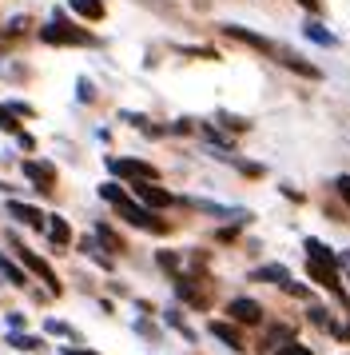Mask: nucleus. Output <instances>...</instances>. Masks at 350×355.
Wrapping results in <instances>:
<instances>
[{
	"label": "nucleus",
	"instance_id": "f257e3e1",
	"mask_svg": "<svg viewBox=\"0 0 350 355\" xmlns=\"http://www.w3.org/2000/svg\"><path fill=\"white\" fill-rule=\"evenodd\" d=\"M100 196H104L108 204H116V211L124 216L127 224L151 227V232H167V224H163V220H156V216H151L147 208H140V204H131V200H127V192L120 188V184H104V188H100Z\"/></svg>",
	"mask_w": 350,
	"mask_h": 355
},
{
	"label": "nucleus",
	"instance_id": "f03ea898",
	"mask_svg": "<svg viewBox=\"0 0 350 355\" xmlns=\"http://www.w3.org/2000/svg\"><path fill=\"white\" fill-rule=\"evenodd\" d=\"M306 263H311V279H318L322 288H331L342 295V284H338V256L326 252L318 240H306Z\"/></svg>",
	"mask_w": 350,
	"mask_h": 355
},
{
	"label": "nucleus",
	"instance_id": "7ed1b4c3",
	"mask_svg": "<svg viewBox=\"0 0 350 355\" xmlns=\"http://www.w3.org/2000/svg\"><path fill=\"white\" fill-rule=\"evenodd\" d=\"M40 40L44 44H92V36L72 28V24H64V20H52L48 28H40Z\"/></svg>",
	"mask_w": 350,
	"mask_h": 355
},
{
	"label": "nucleus",
	"instance_id": "20e7f679",
	"mask_svg": "<svg viewBox=\"0 0 350 355\" xmlns=\"http://www.w3.org/2000/svg\"><path fill=\"white\" fill-rule=\"evenodd\" d=\"M16 256H20V263H24L28 272H36L40 279H44L48 291H56V295H60V279H56V272H52V268H48V263L36 256V252H28V248H16Z\"/></svg>",
	"mask_w": 350,
	"mask_h": 355
},
{
	"label": "nucleus",
	"instance_id": "39448f33",
	"mask_svg": "<svg viewBox=\"0 0 350 355\" xmlns=\"http://www.w3.org/2000/svg\"><path fill=\"white\" fill-rule=\"evenodd\" d=\"M108 168L116 172V176H131V180H156V168L143 160H120V156H111Z\"/></svg>",
	"mask_w": 350,
	"mask_h": 355
},
{
	"label": "nucleus",
	"instance_id": "423d86ee",
	"mask_svg": "<svg viewBox=\"0 0 350 355\" xmlns=\"http://www.w3.org/2000/svg\"><path fill=\"white\" fill-rule=\"evenodd\" d=\"M24 176H28L40 192H52V184H56V168H52V164H40V160H24Z\"/></svg>",
	"mask_w": 350,
	"mask_h": 355
},
{
	"label": "nucleus",
	"instance_id": "0eeeda50",
	"mask_svg": "<svg viewBox=\"0 0 350 355\" xmlns=\"http://www.w3.org/2000/svg\"><path fill=\"white\" fill-rule=\"evenodd\" d=\"M227 315L235 323H259L263 320V307L255 304V300H231V304H227Z\"/></svg>",
	"mask_w": 350,
	"mask_h": 355
},
{
	"label": "nucleus",
	"instance_id": "6e6552de",
	"mask_svg": "<svg viewBox=\"0 0 350 355\" xmlns=\"http://www.w3.org/2000/svg\"><path fill=\"white\" fill-rule=\"evenodd\" d=\"M136 192L143 196V204H147V208H167V204H172V196L163 192V188H156V180H140V184H136Z\"/></svg>",
	"mask_w": 350,
	"mask_h": 355
},
{
	"label": "nucleus",
	"instance_id": "1a4fd4ad",
	"mask_svg": "<svg viewBox=\"0 0 350 355\" xmlns=\"http://www.w3.org/2000/svg\"><path fill=\"white\" fill-rule=\"evenodd\" d=\"M8 216H16L20 224H28V227H44V220H48V216H40L36 208L20 204V200H12V204H8Z\"/></svg>",
	"mask_w": 350,
	"mask_h": 355
},
{
	"label": "nucleus",
	"instance_id": "9d476101",
	"mask_svg": "<svg viewBox=\"0 0 350 355\" xmlns=\"http://www.w3.org/2000/svg\"><path fill=\"white\" fill-rule=\"evenodd\" d=\"M211 336H215V339H223V343H227L231 352H243V336H239V331L231 327V323L215 320V323H211Z\"/></svg>",
	"mask_w": 350,
	"mask_h": 355
},
{
	"label": "nucleus",
	"instance_id": "9b49d317",
	"mask_svg": "<svg viewBox=\"0 0 350 355\" xmlns=\"http://www.w3.org/2000/svg\"><path fill=\"white\" fill-rule=\"evenodd\" d=\"M48 236H52V243H56V248L72 243V227H68V220H60V216H48Z\"/></svg>",
	"mask_w": 350,
	"mask_h": 355
},
{
	"label": "nucleus",
	"instance_id": "f8f14e48",
	"mask_svg": "<svg viewBox=\"0 0 350 355\" xmlns=\"http://www.w3.org/2000/svg\"><path fill=\"white\" fill-rule=\"evenodd\" d=\"M223 33H227V36H235V40H247L251 49H263V52H270V40H263V36L247 33V28H239V24H223Z\"/></svg>",
	"mask_w": 350,
	"mask_h": 355
},
{
	"label": "nucleus",
	"instance_id": "ddd939ff",
	"mask_svg": "<svg viewBox=\"0 0 350 355\" xmlns=\"http://www.w3.org/2000/svg\"><path fill=\"white\" fill-rule=\"evenodd\" d=\"M72 12H80V17H88V20H100L104 17V4L100 0H72Z\"/></svg>",
	"mask_w": 350,
	"mask_h": 355
},
{
	"label": "nucleus",
	"instance_id": "4468645a",
	"mask_svg": "<svg viewBox=\"0 0 350 355\" xmlns=\"http://www.w3.org/2000/svg\"><path fill=\"white\" fill-rule=\"evenodd\" d=\"M0 275H4L8 284H16V288H24V284H28V279H24V272L16 268L12 259H4V256H0Z\"/></svg>",
	"mask_w": 350,
	"mask_h": 355
},
{
	"label": "nucleus",
	"instance_id": "2eb2a0df",
	"mask_svg": "<svg viewBox=\"0 0 350 355\" xmlns=\"http://www.w3.org/2000/svg\"><path fill=\"white\" fill-rule=\"evenodd\" d=\"M255 279H275V284H291V275H286L283 263H270V268H259Z\"/></svg>",
	"mask_w": 350,
	"mask_h": 355
},
{
	"label": "nucleus",
	"instance_id": "dca6fc26",
	"mask_svg": "<svg viewBox=\"0 0 350 355\" xmlns=\"http://www.w3.org/2000/svg\"><path fill=\"white\" fill-rule=\"evenodd\" d=\"M8 343H12V347H20V352H40V347H44V343H40V339H32V336H8Z\"/></svg>",
	"mask_w": 350,
	"mask_h": 355
},
{
	"label": "nucleus",
	"instance_id": "f3484780",
	"mask_svg": "<svg viewBox=\"0 0 350 355\" xmlns=\"http://www.w3.org/2000/svg\"><path fill=\"white\" fill-rule=\"evenodd\" d=\"M306 36H311V40H318V44H326V49H331V44H334V36L326 33V28H322V24H315V20H311V24H306Z\"/></svg>",
	"mask_w": 350,
	"mask_h": 355
},
{
	"label": "nucleus",
	"instance_id": "a211bd4d",
	"mask_svg": "<svg viewBox=\"0 0 350 355\" xmlns=\"http://www.w3.org/2000/svg\"><path fill=\"white\" fill-rule=\"evenodd\" d=\"M0 128H4V132H20V124H16V112H12V108H0Z\"/></svg>",
	"mask_w": 350,
	"mask_h": 355
},
{
	"label": "nucleus",
	"instance_id": "6ab92c4d",
	"mask_svg": "<svg viewBox=\"0 0 350 355\" xmlns=\"http://www.w3.org/2000/svg\"><path fill=\"white\" fill-rule=\"evenodd\" d=\"M95 236H100V240H104V243H108V248H111V252H124V243H120V240H116V236H111V232H108V227H104V224H100V227H95Z\"/></svg>",
	"mask_w": 350,
	"mask_h": 355
},
{
	"label": "nucleus",
	"instance_id": "aec40b11",
	"mask_svg": "<svg viewBox=\"0 0 350 355\" xmlns=\"http://www.w3.org/2000/svg\"><path fill=\"white\" fill-rule=\"evenodd\" d=\"M275 355H315L311 347H302V343H286V347H279Z\"/></svg>",
	"mask_w": 350,
	"mask_h": 355
},
{
	"label": "nucleus",
	"instance_id": "412c9836",
	"mask_svg": "<svg viewBox=\"0 0 350 355\" xmlns=\"http://www.w3.org/2000/svg\"><path fill=\"white\" fill-rule=\"evenodd\" d=\"M334 188H338V196L350 204V176H338V184H334Z\"/></svg>",
	"mask_w": 350,
	"mask_h": 355
},
{
	"label": "nucleus",
	"instance_id": "4be33fe9",
	"mask_svg": "<svg viewBox=\"0 0 350 355\" xmlns=\"http://www.w3.org/2000/svg\"><path fill=\"white\" fill-rule=\"evenodd\" d=\"M159 263H163V268H167V272H175V268H179V259H175L172 252H159Z\"/></svg>",
	"mask_w": 350,
	"mask_h": 355
},
{
	"label": "nucleus",
	"instance_id": "5701e85b",
	"mask_svg": "<svg viewBox=\"0 0 350 355\" xmlns=\"http://www.w3.org/2000/svg\"><path fill=\"white\" fill-rule=\"evenodd\" d=\"M299 4H302V8H315V0H299Z\"/></svg>",
	"mask_w": 350,
	"mask_h": 355
},
{
	"label": "nucleus",
	"instance_id": "b1692460",
	"mask_svg": "<svg viewBox=\"0 0 350 355\" xmlns=\"http://www.w3.org/2000/svg\"><path fill=\"white\" fill-rule=\"evenodd\" d=\"M68 355H95V352H68Z\"/></svg>",
	"mask_w": 350,
	"mask_h": 355
},
{
	"label": "nucleus",
	"instance_id": "393cba45",
	"mask_svg": "<svg viewBox=\"0 0 350 355\" xmlns=\"http://www.w3.org/2000/svg\"><path fill=\"white\" fill-rule=\"evenodd\" d=\"M0 188H4V184H0Z\"/></svg>",
	"mask_w": 350,
	"mask_h": 355
}]
</instances>
